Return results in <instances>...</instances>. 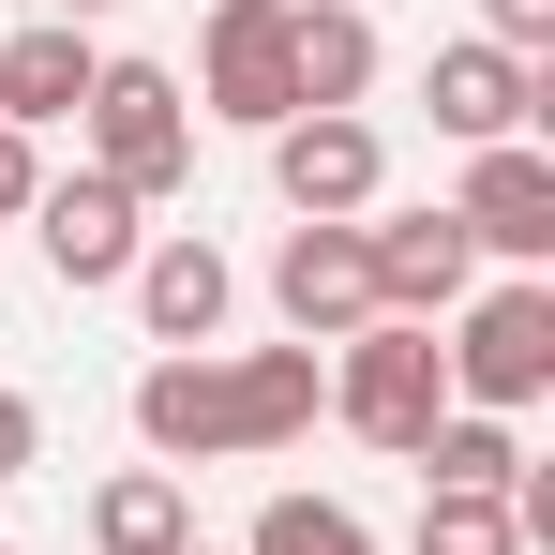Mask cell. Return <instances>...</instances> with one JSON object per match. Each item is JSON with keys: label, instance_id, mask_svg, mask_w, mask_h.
Returning a JSON list of instances; mask_svg holds the SVG:
<instances>
[{"label": "cell", "instance_id": "1", "mask_svg": "<svg viewBox=\"0 0 555 555\" xmlns=\"http://www.w3.org/2000/svg\"><path fill=\"white\" fill-rule=\"evenodd\" d=\"M76 120H91V181H120L135 210L195 181V91L166 76V61H105Z\"/></svg>", "mask_w": 555, "mask_h": 555}, {"label": "cell", "instance_id": "2", "mask_svg": "<svg viewBox=\"0 0 555 555\" xmlns=\"http://www.w3.org/2000/svg\"><path fill=\"white\" fill-rule=\"evenodd\" d=\"M451 315H465V331L436 346V361H451V405L526 421V405L555 390V285H541V271H511L495 300H451Z\"/></svg>", "mask_w": 555, "mask_h": 555}, {"label": "cell", "instance_id": "3", "mask_svg": "<svg viewBox=\"0 0 555 555\" xmlns=\"http://www.w3.org/2000/svg\"><path fill=\"white\" fill-rule=\"evenodd\" d=\"M331 405H346V436H375V451H421V436L451 421V361H436V331H421V315H375V331H346Z\"/></svg>", "mask_w": 555, "mask_h": 555}, {"label": "cell", "instance_id": "4", "mask_svg": "<svg viewBox=\"0 0 555 555\" xmlns=\"http://www.w3.org/2000/svg\"><path fill=\"white\" fill-rule=\"evenodd\" d=\"M271 181H285L300 225H361L375 181H390V151H375L361 105H300V120H271Z\"/></svg>", "mask_w": 555, "mask_h": 555}, {"label": "cell", "instance_id": "5", "mask_svg": "<svg viewBox=\"0 0 555 555\" xmlns=\"http://www.w3.org/2000/svg\"><path fill=\"white\" fill-rule=\"evenodd\" d=\"M195 120H300V76H285V0H210V46H195Z\"/></svg>", "mask_w": 555, "mask_h": 555}, {"label": "cell", "instance_id": "6", "mask_svg": "<svg viewBox=\"0 0 555 555\" xmlns=\"http://www.w3.org/2000/svg\"><path fill=\"white\" fill-rule=\"evenodd\" d=\"M451 225L480 241V256L541 271V256H555V151H541V135H495V151H465V195H451Z\"/></svg>", "mask_w": 555, "mask_h": 555}, {"label": "cell", "instance_id": "7", "mask_svg": "<svg viewBox=\"0 0 555 555\" xmlns=\"http://www.w3.org/2000/svg\"><path fill=\"white\" fill-rule=\"evenodd\" d=\"M271 300H285V346H346V331H375V256H361V225H285Z\"/></svg>", "mask_w": 555, "mask_h": 555}, {"label": "cell", "instance_id": "8", "mask_svg": "<svg viewBox=\"0 0 555 555\" xmlns=\"http://www.w3.org/2000/svg\"><path fill=\"white\" fill-rule=\"evenodd\" d=\"M135 436H151V465H241V361H151L135 375Z\"/></svg>", "mask_w": 555, "mask_h": 555}, {"label": "cell", "instance_id": "9", "mask_svg": "<svg viewBox=\"0 0 555 555\" xmlns=\"http://www.w3.org/2000/svg\"><path fill=\"white\" fill-rule=\"evenodd\" d=\"M361 256H375V315H421V331L480 285V241L451 210H390V225H361Z\"/></svg>", "mask_w": 555, "mask_h": 555}, {"label": "cell", "instance_id": "10", "mask_svg": "<svg viewBox=\"0 0 555 555\" xmlns=\"http://www.w3.org/2000/svg\"><path fill=\"white\" fill-rule=\"evenodd\" d=\"M30 241H46V271H61V285H120L135 256H151V225H135V195H120V181H91V166L30 195Z\"/></svg>", "mask_w": 555, "mask_h": 555}, {"label": "cell", "instance_id": "11", "mask_svg": "<svg viewBox=\"0 0 555 555\" xmlns=\"http://www.w3.org/2000/svg\"><path fill=\"white\" fill-rule=\"evenodd\" d=\"M421 105H436V135H465V151H495V135H526L555 105L541 61H511V46H436V76H421Z\"/></svg>", "mask_w": 555, "mask_h": 555}, {"label": "cell", "instance_id": "12", "mask_svg": "<svg viewBox=\"0 0 555 555\" xmlns=\"http://www.w3.org/2000/svg\"><path fill=\"white\" fill-rule=\"evenodd\" d=\"M120 285H135V315H151V346H166V361H195V346L225 331V300H241V271H225L195 225H181V241H151Z\"/></svg>", "mask_w": 555, "mask_h": 555}, {"label": "cell", "instance_id": "13", "mask_svg": "<svg viewBox=\"0 0 555 555\" xmlns=\"http://www.w3.org/2000/svg\"><path fill=\"white\" fill-rule=\"evenodd\" d=\"M91 76H105L91 30H76V15H30V30L0 46V120H15V135H46V120H76V105H91Z\"/></svg>", "mask_w": 555, "mask_h": 555}, {"label": "cell", "instance_id": "14", "mask_svg": "<svg viewBox=\"0 0 555 555\" xmlns=\"http://www.w3.org/2000/svg\"><path fill=\"white\" fill-rule=\"evenodd\" d=\"M285 76H300V105H361L375 91V15L361 0H285Z\"/></svg>", "mask_w": 555, "mask_h": 555}, {"label": "cell", "instance_id": "15", "mask_svg": "<svg viewBox=\"0 0 555 555\" xmlns=\"http://www.w3.org/2000/svg\"><path fill=\"white\" fill-rule=\"evenodd\" d=\"M195 541V495H181V465H120L91 495V555H181Z\"/></svg>", "mask_w": 555, "mask_h": 555}, {"label": "cell", "instance_id": "16", "mask_svg": "<svg viewBox=\"0 0 555 555\" xmlns=\"http://www.w3.org/2000/svg\"><path fill=\"white\" fill-rule=\"evenodd\" d=\"M315 405H331V361H315V346H256V361H241V451L315 436Z\"/></svg>", "mask_w": 555, "mask_h": 555}, {"label": "cell", "instance_id": "17", "mask_svg": "<svg viewBox=\"0 0 555 555\" xmlns=\"http://www.w3.org/2000/svg\"><path fill=\"white\" fill-rule=\"evenodd\" d=\"M405 465H421L436 495H511V480H526V436H511V421H480V405H451Z\"/></svg>", "mask_w": 555, "mask_h": 555}, {"label": "cell", "instance_id": "18", "mask_svg": "<svg viewBox=\"0 0 555 555\" xmlns=\"http://www.w3.org/2000/svg\"><path fill=\"white\" fill-rule=\"evenodd\" d=\"M241 555H375V541H361V511H346V495H271Z\"/></svg>", "mask_w": 555, "mask_h": 555}, {"label": "cell", "instance_id": "19", "mask_svg": "<svg viewBox=\"0 0 555 555\" xmlns=\"http://www.w3.org/2000/svg\"><path fill=\"white\" fill-rule=\"evenodd\" d=\"M421 555H526L511 495H421Z\"/></svg>", "mask_w": 555, "mask_h": 555}, {"label": "cell", "instance_id": "20", "mask_svg": "<svg viewBox=\"0 0 555 555\" xmlns=\"http://www.w3.org/2000/svg\"><path fill=\"white\" fill-rule=\"evenodd\" d=\"M480 46H511V61H541V46H555V0H480Z\"/></svg>", "mask_w": 555, "mask_h": 555}, {"label": "cell", "instance_id": "21", "mask_svg": "<svg viewBox=\"0 0 555 555\" xmlns=\"http://www.w3.org/2000/svg\"><path fill=\"white\" fill-rule=\"evenodd\" d=\"M30 465H46V405H30V390H0V480H30Z\"/></svg>", "mask_w": 555, "mask_h": 555}, {"label": "cell", "instance_id": "22", "mask_svg": "<svg viewBox=\"0 0 555 555\" xmlns=\"http://www.w3.org/2000/svg\"><path fill=\"white\" fill-rule=\"evenodd\" d=\"M30 195H46V151H30V135L0 120V225H30Z\"/></svg>", "mask_w": 555, "mask_h": 555}, {"label": "cell", "instance_id": "23", "mask_svg": "<svg viewBox=\"0 0 555 555\" xmlns=\"http://www.w3.org/2000/svg\"><path fill=\"white\" fill-rule=\"evenodd\" d=\"M46 15H105V0H46Z\"/></svg>", "mask_w": 555, "mask_h": 555}, {"label": "cell", "instance_id": "24", "mask_svg": "<svg viewBox=\"0 0 555 555\" xmlns=\"http://www.w3.org/2000/svg\"><path fill=\"white\" fill-rule=\"evenodd\" d=\"M181 555H210V541H181Z\"/></svg>", "mask_w": 555, "mask_h": 555}, {"label": "cell", "instance_id": "25", "mask_svg": "<svg viewBox=\"0 0 555 555\" xmlns=\"http://www.w3.org/2000/svg\"><path fill=\"white\" fill-rule=\"evenodd\" d=\"M0 555H15V541H0Z\"/></svg>", "mask_w": 555, "mask_h": 555}]
</instances>
